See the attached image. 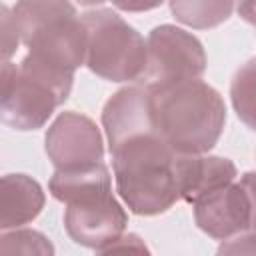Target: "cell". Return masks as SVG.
<instances>
[{"mask_svg": "<svg viewBox=\"0 0 256 256\" xmlns=\"http://www.w3.org/2000/svg\"><path fill=\"white\" fill-rule=\"evenodd\" d=\"M116 192L130 212L156 216L180 200L178 152L158 130L140 132L110 146Z\"/></svg>", "mask_w": 256, "mask_h": 256, "instance_id": "cell-1", "label": "cell"}, {"mask_svg": "<svg viewBox=\"0 0 256 256\" xmlns=\"http://www.w3.org/2000/svg\"><path fill=\"white\" fill-rule=\"evenodd\" d=\"M154 124L178 154L210 152L226 124L220 92L202 78L152 88Z\"/></svg>", "mask_w": 256, "mask_h": 256, "instance_id": "cell-2", "label": "cell"}, {"mask_svg": "<svg viewBox=\"0 0 256 256\" xmlns=\"http://www.w3.org/2000/svg\"><path fill=\"white\" fill-rule=\"evenodd\" d=\"M12 14L32 58L72 74L86 62V26L70 0H18Z\"/></svg>", "mask_w": 256, "mask_h": 256, "instance_id": "cell-3", "label": "cell"}, {"mask_svg": "<svg viewBox=\"0 0 256 256\" xmlns=\"http://www.w3.org/2000/svg\"><path fill=\"white\" fill-rule=\"evenodd\" d=\"M0 116L2 122L20 132L42 128L72 90L74 74L44 64L30 54L16 66L2 62L0 76Z\"/></svg>", "mask_w": 256, "mask_h": 256, "instance_id": "cell-4", "label": "cell"}, {"mask_svg": "<svg viewBox=\"0 0 256 256\" xmlns=\"http://www.w3.org/2000/svg\"><path fill=\"white\" fill-rule=\"evenodd\" d=\"M82 16L86 26V62L90 72L110 82L144 78L148 44L144 36L110 8H94Z\"/></svg>", "mask_w": 256, "mask_h": 256, "instance_id": "cell-5", "label": "cell"}, {"mask_svg": "<svg viewBox=\"0 0 256 256\" xmlns=\"http://www.w3.org/2000/svg\"><path fill=\"white\" fill-rule=\"evenodd\" d=\"M146 44L148 64L144 84L152 88L202 78L206 72V52L202 42L180 26L160 24L152 28Z\"/></svg>", "mask_w": 256, "mask_h": 256, "instance_id": "cell-6", "label": "cell"}, {"mask_svg": "<svg viewBox=\"0 0 256 256\" xmlns=\"http://www.w3.org/2000/svg\"><path fill=\"white\" fill-rule=\"evenodd\" d=\"M44 150L56 170H74L104 162L100 128L92 118L74 110L62 112L48 126Z\"/></svg>", "mask_w": 256, "mask_h": 256, "instance_id": "cell-7", "label": "cell"}, {"mask_svg": "<svg viewBox=\"0 0 256 256\" xmlns=\"http://www.w3.org/2000/svg\"><path fill=\"white\" fill-rule=\"evenodd\" d=\"M128 212L114 194L94 200L66 204L64 228L68 236L86 248L102 252L110 242L126 232Z\"/></svg>", "mask_w": 256, "mask_h": 256, "instance_id": "cell-8", "label": "cell"}, {"mask_svg": "<svg viewBox=\"0 0 256 256\" xmlns=\"http://www.w3.org/2000/svg\"><path fill=\"white\" fill-rule=\"evenodd\" d=\"M192 206L196 226L214 240H228L252 228L250 198L236 180L210 190Z\"/></svg>", "mask_w": 256, "mask_h": 256, "instance_id": "cell-9", "label": "cell"}, {"mask_svg": "<svg viewBox=\"0 0 256 256\" xmlns=\"http://www.w3.org/2000/svg\"><path fill=\"white\" fill-rule=\"evenodd\" d=\"M102 128L108 140V148L128 136L156 130L150 86L136 84L114 92L104 104Z\"/></svg>", "mask_w": 256, "mask_h": 256, "instance_id": "cell-10", "label": "cell"}, {"mask_svg": "<svg viewBox=\"0 0 256 256\" xmlns=\"http://www.w3.org/2000/svg\"><path fill=\"white\" fill-rule=\"evenodd\" d=\"M176 176L180 200L194 204L200 196L210 190L234 182L238 178L236 164L224 156L204 154H178L176 158Z\"/></svg>", "mask_w": 256, "mask_h": 256, "instance_id": "cell-11", "label": "cell"}, {"mask_svg": "<svg viewBox=\"0 0 256 256\" xmlns=\"http://www.w3.org/2000/svg\"><path fill=\"white\" fill-rule=\"evenodd\" d=\"M44 190L28 174H4L0 182V228H20L44 208Z\"/></svg>", "mask_w": 256, "mask_h": 256, "instance_id": "cell-12", "label": "cell"}, {"mask_svg": "<svg viewBox=\"0 0 256 256\" xmlns=\"http://www.w3.org/2000/svg\"><path fill=\"white\" fill-rule=\"evenodd\" d=\"M48 188L50 194L64 204L84 202L112 194V176L108 166L98 162L86 168L56 170L48 182Z\"/></svg>", "mask_w": 256, "mask_h": 256, "instance_id": "cell-13", "label": "cell"}, {"mask_svg": "<svg viewBox=\"0 0 256 256\" xmlns=\"http://www.w3.org/2000/svg\"><path fill=\"white\" fill-rule=\"evenodd\" d=\"M236 8V0H170L172 16L194 30L216 28L226 22Z\"/></svg>", "mask_w": 256, "mask_h": 256, "instance_id": "cell-14", "label": "cell"}, {"mask_svg": "<svg viewBox=\"0 0 256 256\" xmlns=\"http://www.w3.org/2000/svg\"><path fill=\"white\" fill-rule=\"evenodd\" d=\"M230 102L236 116L256 132V58H250L232 76Z\"/></svg>", "mask_w": 256, "mask_h": 256, "instance_id": "cell-15", "label": "cell"}, {"mask_svg": "<svg viewBox=\"0 0 256 256\" xmlns=\"http://www.w3.org/2000/svg\"><path fill=\"white\" fill-rule=\"evenodd\" d=\"M2 254H54L52 242L38 230L32 228H10L2 230L0 236Z\"/></svg>", "mask_w": 256, "mask_h": 256, "instance_id": "cell-16", "label": "cell"}, {"mask_svg": "<svg viewBox=\"0 0 256 256\" xmlns=\"http://www.w3.org/2000/svg\"><path fill=\"white\" fill-rule=\"evenodd\" d=\"M18 44H22V40H20L18 28H16L14 14L4 4L2 6V58H4V62H8L12 58V54L18 50Z\"/></svg>", "mask_w": 256, "mask_h": 256, "instance_id": "cell-17", "label": "cell"}, {"mask_svg": "<svg viewBox=\"0 0 256 256\" xmlns=\"http://www.w3.org/2000/svg\"><path fill=\"white\" fill-rule=\"evenodd\" d=\"M218 254H256V228L222 240L218 246Z\"/></svg>", "mask_w": 256, "mask_h": 256, "instance_id": "cell-18", "label": "cell"}, {"mask_svg": "<svg viewBox=\"0 0 256 256\" xmlns=\"http://www.w3.org/2000/svg\"><path fill=\"white\" fill-rule=\"evenodd\" d=\"M118 250H132V252H150L148 250V246L144 244V240L140 238V236H136V234H120L114 242H110L104 250H102V254H106V252H118Z\"/></svg>", "mask_w": 256, "mask_h": 256, "instance_id": "cell-19", "label": "cell"}, {"mask_svg": "<svg viewBox=\"0 0 256 256\" xmlns=\"http://www.w3.org/2000/svg\"><path fill=\"white\" fill-rule=\"evenodd\" d=\"M116 10L122 12H148L158 8L164 0H110Z\"/></svg>", "mask_w": 256, "mask_h": 256, "instance_id": "cell-20", "label": "cell"}, {"mask_svg": "<svg viewBox=\"0 0 256 256\" xmlns=\"http://www.w3.org/2000/svg\"><path fill=\"white\" fill-rule=\"evenodd\" d=\"M238 182L242 184V188L246 190V194L250 198V206H252V228H256V172H244Z\"/></svg>", "mask_w": 256, "mask_h": 256, "instance_id": "cell-21", "label": "cell"}, {"mask_svg": "<svg viewBox=\"0 0 256 256\" xmlns=\"http://www.w3.org/2000/svg\"><path fill=\"white\" fill-rule=\"evenodd\" d=\"M236 12L244 22L256 26V0H236Z\"/></svg>", "mask_w": 256, "mask_h": 256, "instance_id": "cell-22", "label": "cell"}, {"mask_svg": "<svg viewBox=\"0 0 256 256\" xmlns=\"http://www.w3.org/2000/svg\"><path fill=\"white\" fill-rule=\"evenodd\" d=\"M74 2H78L80 6H98V4H102L106 0H74Z\"/></svg>", "mask_w": 256, "mask_h": 256, "instance_id": "cell-23", "label": "cell"}]
</instances>
